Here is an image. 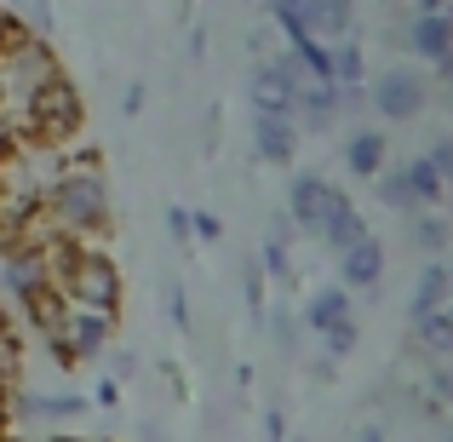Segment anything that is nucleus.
<instances>
[{
  "label": "nucleus",
  "instance_id": "nucleus-1",
  "mask_svg": "<svg viewBox=\"0 0 453 442\" xmlns=\"http://www.w3.org/2000/svg\"><path fill=\"white\" fill-rule=\"evenodd\" d=\"M41 219L58 224L64 242H98V236H110L115 207H110V184L98 173V155H81V161L58 167L46 196H41Z\"/></svg>",
  "mask_w": 453,
  "mask_h": 442
},
{
  "label": "nucleus",
  "instance_id": "nucleus-2",
  "mask_svg": "<svg viewBox=\"0 0 453 442\" xmlns=\"http://www.w3.org/2000/svg\"><path fill=\"white\" fill-rule=\"evenodd\" d=\"M288 219H293V230L316 236L333 253H344V247H356L367 236V224H362V213L350 207V196H344L339 184H327V178H293Z\"/></svg>",
  "mask_w": 453,
  "mask_h": 442
},
{
  "label": "nucleus",
  "instance_id": "nucleus-3",
  "mask_svg": "<svg viewBox=\"0 0 453 442\" xmlns=\"http://www.w3.org/2000/svg\"><path fill=\"white\" fill-rule=\"evenodd\" d=\"M81 121H87V104H81L75 81L58 69V75H46L41 87L18 104L12 133H18L23 144H41V150H69V144H75V133H81Z\"/></svg>",
  "mask_w": 453,
  "mask_h": 442
},
{
  "label": "nucleus",
  "instance_id": "nucleus-4",
  "mask_svg": "<svg viewBox=\"0 0 453 442\" xmlns=\"http://www.w3.org/2000/svg\"><path fill=\"white\" fill-rule=\"evenodd\" d=\"M110 328H115V316H98V310H75L69 305V316H64V328L46 339V351L58 356L64 368H75V362H92V356L110 345Z\"/></svg>",
  "mask_w": 453,
  "mask_h": 442
},
{
  "label": "nucleus",
  "instance_id": "nucleus-5",
  "mask_svg": "<svg viewBox=\"0 0 453 442\" xmlns=\"http://www.w3.org/2000/svg\"><path fill=\"white\" fill-rule=\"evenodd\" d=\"M41 288H52V276H46V259H41V242H35V236L6 242V253H0V293L18 299V305H29Z\"/></svg>",
  "mask_w": 453,
  "mask_h": 442
},
{
  "label": "nucleus",
  "instance_id": "nucleus-6",
  "mask_svg": "<svg viewBox=\"0 0 453 442\" xmlns=\"http://www.w3.org/2000/svg\"><path fill=\"white\" fill-rule=\"evenodd\" d=\"M293 87H299V64L293 58H258L247 69V92H253L258 115H293Z\"/></svg>",
  "mask_w": 453,
  "mask_h": 442
},
{
  "label": "nucleus",
  "instance_id": "nucleus-7",
  "mask_svg": "<svg viewBox=\"0 0 453 442\" xmlns=\"http://www.w3.org/2000/svg\"><path fill=\"white\" fill-rule=\"evenodd\" d=\"M425 75L419 69H402V64H390L385 75L373 81V110L385 115V121H413V115L425 110Z\"/></svg>",
  "mask_w": 453,
  "mask_h": 442
},
{
  "label": "nucleus",
  "instance_id": "nucleus-8",
  "mask_svg": "<svg viewBox=\"0 0 453 442\" xmlns=\"http://www.w3.org/2000/svg\"><path fill=\"white\" fill-rule=\"evenodd\" d=\"M293 58V52H288ZM344 92L333 87V81H316L299 69V87H293V127H310V133H321V127H333V115H339Z\"/></svg>",
  "mask_w": 453,
  "mask_h": 442
},
{
  "label": "nucleus",
  "instance_id": "nucleus-9",
  "mask_svg": "<svg viewBox=\"0 0 453 442\" xmlns=\"http://www.w3.org/2000/svg\"><path fill=\"white\" fill-rule=\"evenodd\" d=\"M253 150H258V161L288 167L293 155H299V127H293V115H258L253 110Z\"/></svg>",
  "mask_w": 453,
  "mask_h": 442
},
{
  "label": "nucleus",
  "instance_id": "nucleus-10",
  "mask_svg": "<svg viewBox=\"0 0 453 442\" xmlns=\"http://www.w3.org/2000/svg\"><path fill=\"white\" fill-rule=\"evenodd\" d=\"M339 288H379V276H385V247L373 242V236H362L356 247H344L339 253Z\"/></svg>",
  "mask_w": 453,
  "mask_h": 442
},
{
  "label": "nucleus",
  "instance_id": "nucleus-11",
  "mask_svg": "<svg viewBox=\"0 0 453 442\" xmlns=\"http://www.w3.org/2000/svg\"><path fill=\"white\" fill-rule=\"evenodd\" d=\"M385 155H390V138L373 133V127H356V133L344 138V167H350L356 178H379L385 173Z\"/></svg>",
  "mask_w": 453,
  "mask_h": 442
},
{
  "label": "nucleus",
  "instance_id": "nucleus-12",
  "mask_svg": "<svg viewBox=\"0 0 453 442\" xmlns=\"http://www.w3.org/2000/svg\"><path fill=\"white\" fill-rule=\"evenodd\" d=\"M408 46L419 58H431V64H442V58L453 52V18L448 12H419L413 29H408Z\"/></svg>",
  "mask_w": 453,
  "mask_h": 442
},
{
  "label": "nucleus",
  "instance_id": "nucleus-13",
  "mask_svg": "<svg viewBox=\"0 0 453 442\" xmlns=\"http://www.w3.org/2000/svg\"><path fill=\"white\" fill-rule=\"evenodd\" d=\"M350 316H356V310H350V288H339V282H333V288H316L310 305H304V328L310 333H333L339 322H350Z\"/></svg>",
  "mask_w": 453,
  "mask_h": 442
},
{
  "label": "nucleus",
  "instance_id": "nucleus-14",
  "mask_svg": "<svg viewBox=\"0 0 453 442\" xmlns=\"http://www.w3.org/2000/svg\"><path fill=\"white\" fill-rule=\"evenodd\" d=\"M12 414H23V420H75V414H87V397H52V391H23V397H12Z\"/></svg>",
  "mask_w": 453,
  "mask_h": 442
},
{
  "label": "nucleus",
  "instance_id": "nucleus-15",
  "mask_svg": "<svg viewBox=\"0 0 453 442\" xmlns=\"http://www.w3.org/2000/svg\"><path fill=\"white\" fill-rule=\"evenodd\" d=\"M299 23L310 35H327V41H344V29H350V0H304Z\"/></svg>",
  "mask_w": 453,
  "mask_h": 442
},
{
  "label": "nucleus",
  "instance_id": "nucleus-16",
  "mask_svg": "<svg viewBox=\"0 0 453 442\" xmlns=\"http://www.w3.org/2000/svg\"><path fill=\"white\" fill-rule=\"evenodd\" d=\"M402 184H408L413 207H436V201L448 196V178L436 173V167L425 161V155H419V161H408V167H402Z\"/></svg>",
  "mask_w": 453,
  "mask_h": 442
},
{
  "label": "nucleus",
  "instance_id": "nucleus-17",
  "mask_svg": "<svg viewBox=\"0 0 453 442\" xmlns=\"http://www.w3.org/2000/svg\"><path fill=\"white\" fill-rule=\"evenodd\" d=\"M413 333L431 356H453V305H436L425 316H413Z\"/></svg>",
  "mask_w": 453,
  "mask_h": 442
},
{
  "label": "nucleus",
  "instance_id": "nucleus-18",
  "mask_svg": "<svg viewBox=\"0 0 453 442\" xmlns=\"http://www.w3.org/2000/svg\"><path fill=\"white\" fill-rule=\"evenodd\" d=\"M23 316H29V328L41 333V339H52V333L64 328V316H69V299L58 293V288H41L29 305H23Z\"/></svg>",
  "mask_w": 453,
  "mask_h": 442
},
{
  "label": "nucleus",
  "instance_id": "nucleus-19",
  "mask_svg": "<svg viewBox=\"0 0 453 442\" xmlns=\"http://www.w3.org/2000/svg\"><path fill=\"white\" fill-rule=\"evenodd\" d=\"M448 265L442 259H431V265L419 270V288H413V316H425V310H436V305H448Z\"/></svg>",
  "mask_w": 453,
  "mask_h": 442
},
{
  "label": "nucleus",
  "instance_id": "nucleus-20",
  "mask_svg": "<svg viewBox=\"0 0 453 442\" xmlns=\"http://www.w3.org/2000/svg\"><path fill=\"white\" fill-rule=\"evenodd\" d=\"M448 219H436V213H425V219L419 224H413V247H425V253H431V259H442L448 253Z\"/></svg>",
  "mask_w": 453,
  "mask_h": 442
},
{
  "label": "nucleus",
  "instance_id": "nucleus-21",
  "mask_svg": "<svg viewBox=\"0 0 453 442\" xmlns=\"http://www.w3.org/2000/svg\"><path fill=\"white\" fill-rule=\"evenodd\" d=\"M379 201L396 207V213H413V196H408V184H402V173H379Z\"/></svg>",
  "mask_w": 453,
  "mask_h": 442
},
{
  "label": "nucleus",
  "instance_id": "nucleus-22",
  "mask_svg": "<svg viewBox=\"0 0 453 442\" xmlns=\"http://www.w3.org/2000/svg\"><path fill=\"white\" fill-rule=\"evenodd\" d=\"M321 339H327V362L350 356V351H356V339H362V333H356V316H350V322H339L333 333H321Z\"/></svg>",
  "mask_w": 453,
  "mask_h": 442
},
{
  "label": "nucleus",
  "instance_id": "nucleus-23",
  "mask_svg": "<svg viewBox=\"0 0 453 442\" xmlns=\"http://www.w3.org/2000/svg\"><path fill=\"white\" fill-rule=\"evenodd\" d=\"M270 339H276V351L293 356V345H299V322H293L288 310H276V316H270Z\"/></svg>",
  "mask_w": 453,
  "mask_h": 442
},
{
  "label": "nucleus",
  "instance_id": "nucleus-24",
  "mask_svg": "<svg viewBox=\"0 0 453 442\" xmlns=\"http://www.w3.org/2000/svg\"><path fill=\"white\" fill-rule=\"evenodd\" d=\"M242 288H247V310H253V322H265V293H258V259H247V265H242Z\"/></svg>",
  "mask_w": 453,
  "mask_h": 442
},
{
  "label": "nucleus",
  "instance_id": "nucleus-25",
  "mask_svg": "<svg viewBox=\"0 0 453 442\" xmlns=\"http://www.w3.org/2000/svg\"><path fill=\"white\" fill-rule=\"evenodd\" d=\"M265 265H270V276H276V282H293V259H288V247L265 242Z\"/></svg>",
  "mask_w": 453,
  "mask_h": 442
},
{
  "label": "nucleus",
  "instance_id": "nucleus-26",
  "mask_svg": "<svg viewBox=\"0 0 453 442\" xmlns=\"http://www.w3.org/2000/svg\"><path fill=\"white\" fill-rule=\"evenodd\" d=\"M189 236H196V242H219L224 224L212 219V213H189Z\"/></svg>",
  "mask_w": 453,
  "mask_h": 442
},
{
  "label": "nucleus",
  "instance_id": "nucleus-27",
  "mask_svg": "<svg viewBox=\"0 0 453 442\" xmlns=\"http://www.w3.org/2000/svg\"><path fill=\"white\" fill-rule=\"evenodd\" d=\"M425 161H431L436 173H442L448 184H453V138H436V144H431V155H425Z\"/></svg>",
  "mask_w": 453,
  "mask_h": 442
},
{
  "label": "nucleus",
  "instance_id": "nucleus-28",
  "mask_svg": "<svg viewBox=\"0 0 453 442\" xmlns=\"http://www.w3.org/2000/svg\"><path fill=\"white\" fill-rule=\"evenodd\" d=\"M166 310H173V328H189V299H184V288H166Z\"/></svg>",
  "mask_w": 453,
  "mask_h": 442
},
{
  "label": "nucleus",
  "instance_id": "nucleus-29",
  "mask_svg": "<svg viewBox=\"0 0 453 442\" xmlns=\"http://www.w3.org/2000/svg\"><path fill=\"white\" fill-rule=\"evenodd\" d=\"M23 41V29H18V18H12V12L6 6H0V58H6L12 52V46H18Z\"/></svg>",
  "mask_w": 453,
  "mask_h": 442
},
{
  "label": "nucleus",
  "instance_id": "nucleus-30",
  "mask_svg": "<svg viewBox=\"0 0 453 442\" xmlns=\"http://www.w3.org/2000/svg\"><path fill=\"white\" fill-rule=\"evenodd\" d=\"M29 23H35V29H52V6H46V0H29Z\"/></svg>",
  "mask_w": 453,
  "mask_h": 442
},
{
  "label": "nucleus",
  "instance_id": "nucleus-31",
  "mask_svg": "<svg viewBox=\"0 0 453 442\" xmlns=\"http://www.w3.org/2000/svg\"><path fill=\"white\" fill-rule=\"evenodd\" d=\"M166 224H173V236H178V242L189 236V213H184V207H166Z\"/></svg>",
  "mask_w": 453,
  "mask_h": 442
},
{
  "label": "nucleus",
  "instance_id": "nucleus-32",
  "mask_svg": "<svg viewBox=\"0 0 453 442\" xmlns=\"http://www.w3.org/2000/svg\"><path fill=\"white\" fill-rule=\"evenodd\" d=\"M6 425H12V385L0 379V437H6Z\"/></svg>",
  "mask_w": 453,
  "mask_h": 442
},
{
  "label": "nucleus",
  "instance_id": "nucleus-33",
  "mask_svg": "<svg viewBox=\"0 0 453 442\" xmlns=\"http://www.w3.org/2000/svg\"><path fill=\"white\" fill-rule=\"evenodd\" d=\"M121 110H127V115L144 110V87H127V92H121Z\"/></svg>",
  "mask_w": 453,
  "mask_h": 442
},
{
  "label": "nucleus",
  "instance_id": "nucleus-34",
  "mask_svg": "<svg viewBox=\"0 0 453 442\" xmlns=\"http://www.w3.org/2000/svg\"><path fill=\"white\" fill-rule=\"evenodd\" d=\"M431 385H436V397H453V374H448V368H442V374L431 379Z\"/></svg>",
  "mask_w": 453,
  "mask_h": 442
},
{
  "label": "nucleus",
  "instance_id": "nucleus-35",
  "mask_svg": "<svg viewBox=\"0 0 453 442\" xmlns=\"http://www.w3.org/2000/svg\"><path fill=\"white\" fill-rule=\"evenodd\" d=\"M356 442H385V437H379V431H373V425H367V431H362V437H356Z\"/></svg>",
  "mask_w": 453,
  "mask_h": 442
},
{
  "label": "nucleus",
  "instance_id": "nucleus-36",
  "mask_svg": "<svg viewBox=\"0 0 453 442\" xmlns=\"http://www.w3.org/2000/svg\"><path fill=\"white\" fill-rule=\"evenodd\" d=\"M419 12H442V0H419Z\"/></svg>",
  "mask_w": 453,
  "mask_h": 442
},
{
  "label": "nucleus",
  "instance_id": "nucleus-37",
  "mask_svg": "<svg viewBox=\"0 0 453 442\" xmlns=\"http://www.w3.org/2000/svg\"><path fill=\"white\" fill-rule=\"evenodd\" d=\"M6 333H12V322H6V310H0V339H6Z\"/></svg>",
  "mask_w": 453,
  "mask_h": 442
},
{
  "label": "nucleus",
  "instance_id": "nucleus-38",
  "mask_svg": "<svg viewBox=\"0 0 453 442\" xmlns=\"http://www.w3.org/2000/svg\"><path fill=\"white\" fill-rule=\"evenodd\" d=\"M442 201H448V213H453V184H448V196H442Z\"/></svg>",
  "mask_w": 453,
  "mask_h": 442
},
{
  "label": "nucleus",
  "instance_id": "nucleus-39",
  "mask_svg": "<svg viewBox=\"0 0 453 442\" xmlns=\"http://www.w3.org/2000/svg\"><path fill=\"white\" fill-rule=\"evenodd\" d=\"M448 288H453V265H448Z\"/></svg>",
  "mask_w": 453,
  "mask_h": 442
},
{
  "label": "nucleus",
  "instance_id": "nucleus-40",
  "mask_svg": "<svg viewBox=\"0 0 453 442\" xmlns=\"http://www.w3.org/2000/svg\"><path fill=\"white\" fill-rule=\"evenodd\" d=\"M52 442H75V437H52Z\"/></svg>",
  "mask_w": 453,
  "mask_h": 442
},
{
  "label": "nucleus",
  "instance_id": "nucleus-41",
  "mask_svg": "<svg viewBox=\"0 0 453 442\" xmlns=\"http://www.w3.org/2000/svg\"><path fill=\"white\" fill-rule=\"evenodd\" d=\"M442 442H453V431H448V437H442Z\"/></svg>",
  "mask_w": 453,
  "mask_h": 442
}]
</instances>
